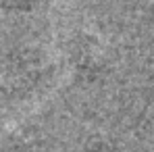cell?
Listing matches in <instances>:
<instances>
[{"label": "cell", "mask_w": 154, "mask_h": 152, "mask_svg": "<svg viewBox=\"0 0 154 152\" xmlns=\"http://www.w3.org/2000/svg\"><path fill=\"white\" fill-rule=\"evenodd\" d=\"M48 77V60L33 46L8 50L0 69V92L13 102L31 98Z\"/></svg>", "instance_id": "6da1fadb"}, {"label": "cell", "mask_w": 154, "mask_h": 152, "mask_svg": "<svg viewBox=\"0 0 154 152\" xmlns=\"http://www.w3.org/2000/svg\"><path fill=\"white\" fill-rule=\"evenodd\" d=\"M40 0H0V11L6 15H27L35 11Z\"/></svg>", "instance_id": "7a4b0ae2"}]
</instances>
